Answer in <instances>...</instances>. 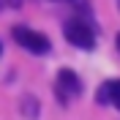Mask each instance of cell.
I'll use <instances>...</instances> for the list:
<instances>
[{
  "mask_svg": "<svg viewBox=\"0 0 120 120\" xmlns=\"http://www.w3.org/2000/svg\"><path fill=\"white\" fill-rule=\"evenodd\" d=\"M63 33H66L68 44L79 46V49H93V46H96V33H93V27H90L87 22H82V19H68L66 27H63Z\"/></svg>",
  "mask_w": 120,
  "mask_h": 120,
  "instance_id": "6da1fadb",
  "label": "cell"
},
{
  "mask_svg": "<svg viewBox=\"0 0 120 120\" xmlns=\"http://www.w3.org/2000/svg\"><path fill=\"white\" fill-rule=\"evenodd\" d=\"M14 38H16L19 46H25L33 55H46L49 52V38L36 33V30H30V27H14Z\"/></svg>",
  "mask_w": 120,
  "mask_h": 120,
  "instance_id": "7a4b0ae2",
  "label": "cell"
},
{
  "mask_svg": "<svg viewBox=\"0 0 120 120\" xmlns=\"http://www.w3.org/2000/svg\"><path fill=\"white\" fill-rule=\"evenodd\" d=\"M11 6H19V0H11Z\"/></svg>",
  "mask_w": 120,
  "mask_h": 120,
  "instance_id": "8992f818",
  "label": "cell"
},
{
  "mask_svg": "<svg viewBox=\"0 0 120 120\" xmlns=\"http://www.w3.org/2000/svg\"><path fill=\"white\" fill-rule=\"evenodd\" d=\"M22 112L27 115L30 120L38 117V101H36V96H25V98H22Z\"/></svg>",
  "mask_w": 120,
  "mask_h": 120,
  "instance_id": "5b68a950",
  "label": "cell"
},
{
  "mask_svg": "<svg viewBox=\"0 0 120 120\" xmlns=\"http://www.w3.org/2000/svg\"><path fill=\"white\" fill-rule=\"evenodd\" d=\"M0 52H3V46H0Z\"/></svg>",
  "mask_w": 120,
  "mask_h": 120,
  "instance_id": "ba28073f",
  "label": "cell"
},
{
  "mask_svg": "<svg viewBox=\"0 0 120 120\" xmlns=\"http://www.w3.org/2000/svg\"><path fill=\"white\" fill-rule=\"evenodd\" d=\"M117 52H120V36H117Z\"/></svg>",
  "mask_w": 120,
  "mask_h": 120,
  "instance_id": "52a82bcc",
  "label": "cell"
},
{
  "mask_svg": "<svg viewBox=\"0 0 120 120\" xmlns=\"http://www.w3.org/2000/svg\"><path fill=\"white\" fill-rule=\"evenodd\" d=\"M98 101H112L115 106L120 109V82H109L98 90Z\"/></svg>",
  "mask_w": 120,
  "mask_h": 120,
  "instance_id": "277c9868",
  "label": "cell"
},
{
  "mask_svg": "<svg viewBox=\"0 0 120 120\" xmlns=\"http://www.w3.org/2000/svg\"><path fill=\"white\" fill-rule=\"evenodd\" d=\"M79 90H82V82L76 79V74L63 68L57 76V93L60 96H79Z\"/></svg>",
  "mask_w": 120,
  "mask_h": 120,
  "instance_id": "3957f363",
  "label": "cell"
}]
</instances>
